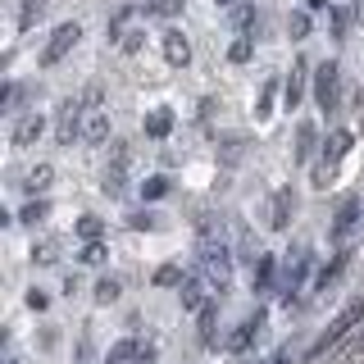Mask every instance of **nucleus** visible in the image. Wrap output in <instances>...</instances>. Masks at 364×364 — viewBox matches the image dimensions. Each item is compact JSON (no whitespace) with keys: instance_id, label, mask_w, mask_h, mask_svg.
<instances>
[{"instance_id":"obj_11","label":"nucleus","mask_w":364,"mask_h":364,"mask_svg":"<svg viewBox=\"0 0 364 364\" xmlns=\"http://www.w3.org/2000/svg\"><path fill=\"white\" fill-rule=\"evenodd\" d=\"M205 291H210V278H187L178 287V301H182V310H205Z\"/></svg>"},{"instance_id":"obj_23","label":"nucleus","mask_w":364,"mask_h":364,"mask_svg":"<svg viewBox=\"0 0 364 364\" xmlns=\"http://www.w3.org/2000/svg\"><path fill=\"white\" fill-rule=\"evenodd\" d=\"M50 178H55V168L50 164H37L28 178H23V187H28V191H46V187H50Z\"/></svg>"},{"instance_id":"obj_42","label":"nucleus","mask_w":364,"mask_h":364,"mask_svg":"<svg viewBox=\"0 0 364 364\" xmlns=\"http://www.w3.org/2000/svg\"><path fill=\"white\" fill-rule=\"evenodd\" d=\"M214 5H237V0H214Z\"/></svg>"},{"instance_id":"obj_19","label":"nucleus","mask_w":364,"mask_h":364,"mask_svg":"<svg viewBox=\"0 0 364 364\" xmlns=\"http://www.w3.org/2000/svg\"><path fill=\"white\" fill-rule=\"evenodd\" d=\"M273 255H255V264H250V287H269L273 282Z\"/></svg>"},{"instance_id":"obj_6","label":"nucleus","mask_w":364,"mask_h":364,"mask_svg":"<svg viewBox=\"0 0 364 364\" xmlns=\"http://www.w3.org/2000/svg\"><path fill=\"white\" fill-rule=\"evenodd\" d=\"M305 273H310V246H296L287 259H282V291H296L305 282Z\"/></svg>"},{"instance_id":"obj_12","label":"nucleus","mask_w":364,"mask_h":364,"mask_svg":"<svg viewBox=\"0 0 364 364\" xmlns=\"http://www.w3.org/2000/svg\"><path fill=\"white\" fill-rule=\"evenodd\" d=\"M164 60L173 68H187L191 64V41L182 32H164Z\"/></svg>"},{"instance_id":"obj_4","label":"nucleus","mask_w":364,"mask_h":364,"mask_svg":"<svg viewBox=\"0 0 364 364\" xmlns=\"http://www.w3.org/2000/svg\"><path fill=\"white\" fill-rule=\"evenodd\" d=\"M337 96H341V73H337V64L328 60V64L314 68V100H318V109H323V114H333L337 109Z\"/></svg>"},{"instance_id":"obj_5","label":"nucleus","mask_w":364,"mask_h":364,"mask_svg":"<svg viewBox=\"0 0 364 364\" xmlns=\"http://www.w3.org/2000/svg\"><path fill=\"white\" fill-rule=\"evenodd\" d=\"M77 41H82V23H60V28L50 32V41H46V50H41V64H60Z\"/></svg>"},{"instance_id":"obj_28","label":"nucleus","mask_w":364,"mask_h":364,"mask_svg":"<svg viewBox=\"0 0 364 364\" xmlns=\"http://www.w3.org/2000/svg\"><path fill=\"white\" fill-rule=\"evenodd\" d=\"M41 5H46V0H18V28H32L37 14H41Z\"/></svg>"},{"instance_id":"obj_33","label":"nucleus","mask_w":364,"mask_h":364,"mask_svg":"<svg viewBox=\"0 0 364 364\" xmlns=\"http://www.w3.org/2000/svg\"><path fill=\"white\" fill-rule=\"evenodd\" d=\"M228 60H232V64H246V60H250V41H246V37H237V41H232V50H228Z\"/></svg>"},{"instance_id":"obj_18","label":"nucleus","mask_w":364,"mask_h":364,"mask_svg":"<svg viewBox=\"0 0 364 364\" xmlns=\"http://www.w3.org/2000/svg\"><path fill=\"white\" fill-rule=\"evenodd\" d=\"M291 210H296V196H291V187H282L278 196H273V228H287Z\"/></svg>"},{"instance_id":"obj_26","label":"nucleus","mask_w":364,"mask_h":364,"mask_svg":"<svg viewBox=\"0 0 364 364\" xmlns=\"http://www.w3.org/2000/svg\"><path fill=\"white\" fill-rule=\"evenodd\" d=\"M168 196V178H146L141 182V200H164Z\"/></svg>"},{"instance_id":"obj_15","label":"nucleus","mask_w":364,"mask_h":364,"mask_svg":"<svg viewBox=\"0 0 364 364\" xmlns=\"http://www.w3.org/2000/svg\"><path fill=\"white\" fill-rule=\"evenodd\" d=\"M168 132H173V109H168V105H159V109L146 114V136L159 141V136H168Z\"/></svg>"},{"instance_id":"obj_41","label":"nucleus","mask_w":364,"mask_h":364,"mask_svg":"<svg viewBox=\"0 0 364 364\" xmlns=\"http://www.w3.org/2000/svg\"><path fill=\"white\" fill-rule=\"evenodd\" d=\"M5 364H18V355H14V350H5Z\"/></svg>"},{"instance_id":"obj_9","label":"nucleus","mask_w":364,"mask_h":364,"mask_svg":"<svg viewBox=\"0 0 364 364\" xmlns=\"http://www.w3.org/2000/svg\"><path fill=\"white\" fill-rule=\"evenodd\" d=\"M305 73H310L305 60H291V73H287V82H282V105L287 109H296L305 100Z\"/></svg>"},{"instance_id":"obj_2","label":"nucleus","mask_w":364,"mask_h":364,"mask_svg":"<svg viewBox=\"0 0 364 364\" xmlns=\"http://www.w3.org/2000/svg\"><path fill=\"white\" fill-rule=\"evenodd\" d=\"M200 273L210 278V287H228L232 282V250H228L219 237H205L200 242Z\"/></svg>"},{"instance_id":"obj_3","label":"nucleus","mask_w":364,"mask_h":364,"mask_svg":"<svg viewBox=\"0 0 364 364\" xmlns=\"http://www.w3.org/2000/svg\"><path fill=\"white\" fill-rule=\"evenodd\" d=\"M350 136L346 128H337V132H328V141H323V155H318V168H314V187H328L333 182V173H337V164H341V155L350 151Z\"/></svg>"},{"instance_id":"obj_16","label":"nucleus","mask_w":364,"mask_h":364,"mask_svg":"<svg viewBox=\"0 0 364 364\" xmlns=\"http://www.w3.org/2000/svg\"><path fill=\"white\" fill-rule=\"evenodd\" d=\"M346 264H350V255H346V250H341V255H333L323 269L314 273V287H333V282L341 278V273H346Z\"/></svg>"},{"instance_id":"obj_36","label":"nucleus","mask_w":364,"mask_h":364,"mask_svg":"<svg viewBox=\"0 0 364 364\" xmlns=\"http://www.w3.org/2000/svg\"><path fill=\"white\" fill-rule=\"evenodd\" d=\"M46 305H50V296H46V291H37V287H32V291H28V310H32V314H41V310H46Z\"/></svg>"},{"instance_id":"obj_35","label":"nucleus","mask_w":364,"mask_h":364,"mask_svg":"<svg viewBox=\"0 0 364 364\" xmlns=\"http://www.w3.org/2000/svg\"><path fill=\"white\" fill-rule=\"evenodd\" d=\"M128 228H136V232H151V228H155V214H128Z\"/></svg>"},{"instance_id":"obj_27","label":"nucleus","mask_w":364,"mask_h":364,"mask_svg":"<svg viewBox=\"0 0 364 364\" xmlns=\"http://www.w3.org/2000/svg\"><path fill=\"white\" fill-rule=\"evenodd\" d=\"M273 91H278V77H269L264 91H259V100H255V119H269V109H273Z\"/></svg>"},{"instance_id":"obj_7","label":"nucleus","mask_w":364,"mask_h":364,"mask_svg":"<svg viewBox=\"0 0 364 364\" xmlns=\"http://www.w3.org/2000/svg\"><path fill=\"white\" fill-rule=\"evenodd\" d=\"M73 136H82V100H64L60 105V123H55V141L68 146Z\"/></svg>"},{"instance_id":"obj_39","label":"nucleus","mask_w":364,"mask_h":364,"mask_svg":"<svg viewBox=\"0 0 364 364\" xmlns=\"http://www.w3.org/2000/svg\"><path fill=\"white\" fill-rule=\"evenodd\" d=\"M269 364H296V355H291V350H278V355H273Z\"/></svg>"},{"instance_id":"obj_29","label":"nucleus","mask_w":364,"mask_h":364,"mask_svg":"<svg viewBox=\"0 0 364 364\" xmlns=\"http://www.w3.org/2000/svg\"><path fill=\"white\" fill-rule=\"evenodd\" d=\"M46 214H50V205H46V200H28V205L18 210V219H23V223H41Z\"/></svg>"},{"instance_id":"obj_10","label":"nucleus","mask_w":364,"mask_h":364,"mask_svg":"<svg viewBox=\"0 0 364 364\" xmlns=\"http://www.w3.org/2000/svg\"><path fill=\"white\" fill-rule=\"evenodd\" d=\"M82 141H105V136H109V119H105V114H100V105H87V100H82Z\"/></svg>"},{"instance_id":"obj_22","label":"nucleus","mask_w":364,"mask_h":364,"mask_svg":"<svg viewBox=\"0 0 364 364\" xmlns=\"http://www.w3.org/2000/svg\"><path fill=\"white\" fill-rule=\"evenodd\" d=\"M182 282H187L182 264H164V269H155V287H182Z\"/></svg>"},{"instance_id":"obj_1","label":"nucleus","mask_w":364,"mask_h":364,"mask_svg":"<svg viewBox=\"0 0 364 364\" xmlns=\"http://www.w3.org/2000/svg\"><path fill=\"white\" fill-rule=\"evenodd\" d=\"M360 323H364V301H350L346 310H341V314L333 318V323L323 328V337H318L314 346H310V360H318V355H328L333 346H341V337H346V333H355Z\"/></svg>"},{"instance_id":"obj_25","label":"nucleus","mask_w":364,"mask_h":364,"mask_svg":"<svg viewBox=\"0 0 364 364\" xmlns=\"http://www.w3.org/2000/svg\"><path fill=\"white\" fill-rule=\"evenodd\" d=\"M60 259V242H37L32 246V264H55Z\"/></svg>"},{"instance_id":"obj_34","label":"nucleus","mask_w":364,"mask_h":364,"mask_svg":"<svg viewBox=\"0 0 364 364\" xmlns=\"http://www.w3.org/2000/svg\"><path fill=\"white\" fill-rule=\"evenodd\" d=\"M178 9H182V0H155V5H151V14H159V18H173Z\"/></svg>"},{"instance_id":"obj_20","label":"nucleus","mask_w":364,"mask_h":364,"mask_svg":"<svg viewBox=\"0 0 364 364\" xmlns=\"http://www.w3.org/2000/svg\"><path fill=\"white\" fill-rule=\"evenodd\" d=\"M214 323H219V301H210L200 310V341L205 346H214Z\"/></svg>"},{"instance_id":"obj_13","label":"nucleus","mask_w":364,"mask_h":364,"mask_svg":"<svg viewBox=\"0 0 364 364\" xmlns=\"http://www.w3.org/2000/svg\"><path fill=\"white\" fill-rule=\"evenodd\" d=\"M259 328H264V310H255V314H250V318H246L242 328H237L232 337H228V350H246L250 341L259 337Z\"/></svg>"},{"instance_id":"obj_21","label":"nucleus","mask_w":364,"mask_h":364,"mask_svg":"<svg viewBox=\"0 0 364 364\" xmlns=\"http://www.w3.org/2000/svg\"><path fill=\"white\" fill-rule=\"evenodd\" d=\"M136 355H141V341H119V346H114L109 350V355H105V364H128V360H136Z\"/></svg>"},{"instance_id":"obj_17","label":"nucleus","mask_w":364,"mask_h":364,"mask_svg":"<svg viewBox=\"0 0 364 364\" xmlns=\"http://www.w3.org/2000/svg\"><path fill=\"white\" fill-rule=\"evenodd\" d=\"M314 141H318V128L314 123H301V128H296V164H305V159L314 155Z\"/></svg>"},{"instance_id":"obj_31","label":"nucleus","mask_w":364,"mask_h":364,"mask_svg":"<svg viewBox=\"0 0 364 364\" xmlns=\"http://www.w3.org/2000/svg\"><path fill=\"white\" fill-rule=\"evenodd\" d=\"M105 242H87V250H82V264H105Z\"/></svg>"},{"instance_id":"obj_38","label":"nucleus","mask_w":364,"mask_h":364,"mask_svg":"<svg viewBox=\"0 0 364 364\" xmlns=\"http://www.w3.org/2000/svg\"><path fill=\"white\" fill-rule=\"evenodd\" d=\"M141 41H146L141 32H128V37H123V50H128V55H132V50H141Z\"/></svg>"},{"instance_id":"obj_40","label":"nucleus","mask_w":364,"mask_h":364,"mask_svg":"<svg viewBox=\"0 0 364 364\" xmlns=\"http://www.w3.org/2000/svg\"><path fill=\"white\" fill-rule=\"evenodd\" d=\"M136 364H155V350H141V355H136Z\"/></svg>"},{"instance_id":"obj_30","label":"nucleus","mask_w":364,"mask_h":364,"mask_svg":"<svg viewBox=\"0 0 364 364\" xmlns=\"http://www.w3.org/2000/svg\"><path fill=\"white\" fill-rule=\"evenodd\" d=\"M96 301H100V305L119 301V278H100V282H96Z\"/></svg>"},{"instance_id":"obj_14","label":"nucleus","mask_w":364,"mask_h":364,"mask_svg":"<svg viewBox=\"0 0 364 364\" xmlns=\"http://www.w3.org/2000/svg\"><path fill=\"white\" fill-rule=\"evenodd\" d=\"M41 132H46V119H41V114H37V109H32V114H23V119L14 123V146H32Z\"/></svg>"},{"instance_id":"obj_8","label":"nucleus","mask_w":364,"mask_h":364,"mask_svg":"<svg viewBox=\"0 0 364 364\" xmlns=\"http://www.w3.org/2000/svg\"><path fill=\"white\" fill-rule=\"evenodd\" d=\"M360 214H364V200L360 196H346V200L337 205V219H333V237H337V242H346V237L355 232Z\"/></svg>"},{"instance_id":"obj_24","label":"nucleus","mask_w":364,"mask_h":364,"mask_svg":"<svg viewBox=\"0 0 364 364\" xmlns=\"http://www.w3.org/2000/svg\"><path fill=\"white\" fill-rule=\"evenodd\" d=\"M100 232H105V223H100L96 214H82V219H77V237H82V242H100Z\"/></svg>"},{"instance_id":"obj_32","label":"nucleus","mask_w":364,"mask_h":364,"mask_svg":"<svg viewBox=\"0 0 364 364\" xmlns=\"http://www.w3.org/2000/svg\"><path fill=\"white\" fill-rule=\"evenodd\" d=\"M287 32H291L296 41H301V37H310V14H291V23H287Z\"/></svg>"},{"instance_id":"obj_37","label":"nucleus","mask_w":364,"mask_h":364,"mask_svg":"<svg viewBox=\"0 0 364 364\" xmlns=\"http://www.w3.org/2000/svg\"><path fill=\"white\" fill-rule=\"evenodd\" d=\"M232 23H237V28H250V23H255V9H250V5H237Z\"/></svg>"}]
</instances>
